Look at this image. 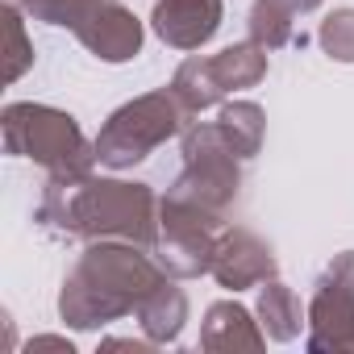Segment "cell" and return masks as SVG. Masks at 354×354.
Instances as JSON below:
<instances>
[{"instance_id": "7", "label": "cell", "mask_w": 354, "mask_h": 354, "mask_svg": "<svg viewBox=\"0 0 354 354\" xmlns=\"http://www.w3.org/2000/svg\"><path fill=\"white\" fill-rule=\"evenodd\" d=\"M313 354H354V250L329 259L308 296V337Z\"/></svg>"}, {"instance_id": "17", "label": "cell", "mask_w": 354, "mask_h": 354, "mask_svg": "<svg viewBox=\"0 0 354 354\" xmlns=\"http://www.w3.org/2000/svg\"><path fill=\"white\" fill-rule=\"evenodd\" d=\"M292 21H296V13L283 0H254L246 30H250V42H259L263 50H279L292 42Z\"/></svg>"}, {"instance_id": "8", "label": "cell", "mask_w": 354, "mask_h": 354, "mask_svg": "<svg viewBox=\"0 0 354 354\" xmlns=\"http://www.w3.org/2000/svg\"><path fill=\"white\" fill-rule=\"evenodd\" d=\"M221 288L230 292H246L259 288L267 279L279 275V259L271 250V242H263L254 230L242 225H225L217 238V254H213V271H209Z\"/></svg>"}, {"instance_id": "16", "label": "cell", "mask_w": 354, "mask_h": 354, "mask_svg": "<svg viewBox=\"0 0 354 354\" xmlns=\"http://www.w3.org/2000/svg\"><path fill=\"white\" fill-rule=\"evenodd\" d=\"M217 125L225 129V138L234 142V150L242 154V162H250V158L263 150V138H267V113H263L254 100H225Z\"/></svg>"}, {"instance_id": "10", "label": "cell", "mask_w": 354, "mask_h": 354, "mask_svg": "<svg viewBox=\"0 0 354 354\" xmlns=\"http://www.w3.org/2000/svg\"><path fill=\"white\" fill-rule=\"evenodd\" d=\"M225 21V0H154L150 30L171 50H201Z\"/></svg>"}, {"instance_id": "1", "label": "cell", "mask_w": 354, "mask_h": 354, "mask_svg": "<svg viewBox=\"0 0 354 354\" xmlns=\"http://www.w3.org/2000/svg\"><path fill=\"white\" fill-rule=\"evenodd\" d=\"M38 225L63 234V238H121L138 242L146 250L158 246V196L150 184L138 180H96V175H80V180H46L42 201H38Z\"/></svg>"}, {"instance_id": "14", "label": "cell", "mask_w": 354, "mask_h": 354, "mask_svg": "<svg viewBox=\"0 0 354 354\" xmlns=\"http://www.w3.org/2000/svg\"><path fill=\"white\" fill-rule=\"evenodd\" d=\"M171 92H175V100H180L192 117H201L205 109L225 100V88H221V80L213 71V59H201V55H192V59H184L180 67H175Z\"/></svg>"}, {"instance_id": "5", "label": "cell", "mask_w": 354, "mask_h": 354, "mask_svg": "<svg viewBox=\"0 0 354 354\" xmlns=\"http://www.w3.org/2000/svg\"><path fill=\"white\" fill-rule=\"evenodd\" d=\"M180 150H184V167L171 180L167 196L225 217L242 192V154L234 150L225 129L217 121H192L180 133Z\"/></svg>"}, {"instance_id": "4", "label": "cell", "mask_w": 354, "mask_h": 354, "mask_svg": "<svg viewBox=\"0 0 354 354\" xmlns=\"http://www.w3.org/2000/svg\"><path fill=\"white\" fill-rule=\"evenodd\" d=\"M188 117L192 113L175 100L171 88L133 96L121 109H113L109 121L100 125V133L92 138L96 142V162L109 167V171H129V167L146 162L162 142H171L175 133H184Z\"/></svg>"}, {"instance_id": "12", "label": "cell", "mask_w": 354, "mask_h": 354, "mask_svg": "<svg viewBox=\"0 0 354 354\" xmlns=\"http://www.w3.org/2000/svg\"><path fill=\"white\" fill-rule=\"evenodd\" d=\"M254 317H259V325L271 342H296L300 329H308V308H300V296L288 283H279V275L259 283Z\"/></svg>"}, {"instance_id": "2", "label": "cell", "mask_w": 354, "mask_h": 354, "mask_svg": "<svg viewBox=\"0 0 354 354\" xmlns=\"http://www.w3.org/2000/svg\"><path fill=\"white\" fill-rule=\"evenodd\" d=\"M162 279H167V271L146 246L121 242V238L88 242L59 288V317H63V325H71L80 333L104 329V325L138 313V304Z\"/></svg>"}, {"instance_id": "6", "label": "cell", "mask_w": 354, "mask_h": 354, "mask_svg": "<svg viewBox=\"0 0 354 354\" xmlns=\"http://www.w3.org/2000/svg\"><path fill=\"white\" fill-rule=\"evenodd\" d=\"M225 230V217L196 209L188 201L158 196V246L154 259L171 279H201L213 271L217 238Z\"/></svg>"}, {"instance_id": "19", "label": "cell", "mask_w": 354, "mask_h": 354, "mask_svg": "<svg viewBox=\"0 0 354 354\" xmlns=\"http://www.w3.org/2000/svg\"><path fill=\"white\" fill-rule=\"evenodd\" d=\"M317 42L333 63H354V9H333L321 21Z\"/></svg>"}, {"instance_id": "22", "label": "cell", "mask_w": 354, "mask_h": 354, "mask_svg": "<svg viewBox=\"0 0 354 354\" xmlns=\"http://www.w3.org/2000/svg\"><path fill=\"white\" fill-rule=\"evenodd\" d=\"M154 342L146 337V342H133V337H109V342H100V354H113V350H133V354H146Z\"/></svg>"}, {"instance_id": "9", "label": "cell", "mask_w": 354, "mask_h": 354, "mask_svg": "<svg viewBox=\"0 0 354 354\" xmlns=\"http://www.w3.org/2000/svg\"><path fill=\"white\" fill-rule=\"evenodd\" d=\"M80 38V46L88 55H96L100 63H129L142 55L146 30L133 17V9H125L121 0H96L92 13L71 30Z\"/></svg>"}, {"instance_id": "3", "label": "cell", "mask_w": 354, "mask_h": 354, "mask_svg": "<svg viewBox=\"0 0 354 354\" xmlns=\"http://www.w3.org/2000/svg\"><path fill=\"white\" fill-rule=\"evenodd\" d=\"M0 133H5L9 154L38 162L55 180H80L96 167V142H88L80 121L55 104H34V100L5 104Z\"/></svg>"}, {"instance_id": "18", "label": "cell", "mask_w": 354, "mask_h": 354, "mask_svg": "<svg viewBox=\"0 0 354 354\" xmlns=\"http://www.w3.org/2000/svg\"><path fill=\"white\" fill-rule=\"evenodd\" d=\"M5 5V21H9V50H5V80L9 84H17L30 67H34V42L26 38V21H21V13H26V5L21 0H0Z\"/></svg>"}, {"instance_id": "23", "label": "cell", "mask_w": 354, "mask_h": 354, "mask_svg": "<svg viewBox=\"0 0 354 354\" xmlns=\"http://www.w3.org/2000/svg\"><path fill=\"white\" fill-rule=\"evenodd\" d=\"M283 5L296 13V17H304V13H313V9H321L325 5V0H283Z\"/></svg>"}, {"instance_id": "15", "label": "cell", "mask_w": 354, "mask_h": 354, "mask_svg": "<svg viewBox=\"0 0 354 354\" xmlns=\"http://www.w3.org/2000/svg\"><path fill=\"white\" fill-rule=\"evenodd\" d=\"M267 55L271 50H263L259 42L246 38V42H234L221 55H213V71L225 92H242V88H254L267 80Z\"/></svg>"}, {"instance_id": "20", "label": "cell", "mask_w": 354, "mask_h": 354, "mask_svg": "<svg viewBox=\"0 0 354 354\" xmlns=\"http://www.w3.org/2000/svg\"><path fill=\"white\" fill-rule=\"evenodd\" d=\"M26 5V13L34 17V21H46V26H63V30H75L88 13H92V5L96 0H21Z\"/></svg>"}, {"instance_id": "11", "label": "cell", "mask_w": 354, "mask_h": 354, "mask_svg": "<svg viewBox=\"0 0 354 354\" xmlns=\"http://www.w3.org/2000/svg\"><path fill=\"white\" fill-rule=\"evenodd\" d=\"M263 346H267V333H263V325L250 308H242L238 300L209 304V313L201 321V350L238 354V350H263Z\"/></svg>"}, {"instance_id": "13", "label": "cell", "mask_w": 354, "mask_h": 354, "mask_svg": "<svg viewBox=\"0 0 354 354\" xmlns=\"http://www.w3.org/2000/svg\"><path fill=\"white\" fill-rule=\"evenodd\" d=\"M138 325H142V333L154 342V346H167V342H175L184 333V325H188V296H184V288H175L171 283V275L138 304Z\"/></svg>"}, {"instance_id": "21", "label": "cell", "mask_w": 354, "mask_h": 354, "mask_svg": "<svg viewBox=\"0 0 354 354\" xmlns=\"http://www.w3.org/2000/svg\"><path fill=\"white\" fill-rule=\"evenodd\" d=\"M26 350H30V354H38V350H59V354H75V346H71V337H55V333H42V337H30V342H26Z\"/></svg>"}]
</instances>
